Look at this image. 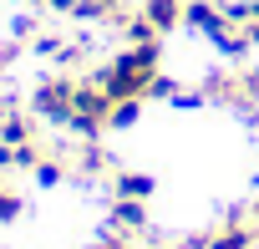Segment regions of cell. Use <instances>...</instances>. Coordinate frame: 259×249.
Instances as JSON below:
<instances>
[{"label": "cell", "instance_id": "obj_1", "mask_svg": "<svg viewBox=\"0 0 259 249\" xmlns=\"http://www.w3.org/2000/svg\"><path fill=\"white\" fill-rule=\"evenodd\" d=\"M158 56H163V46H158V41H138V46H127L122 56H112L92 81H97L112 102L148 97V87H153V76H158Z\"/></svg>", "mask_w": 259, "mask_h": 249}, {"label": "cell", "instance_id": "obj_2", "mask_svg": "<svg viewBox=\"0 0 259 249\" xmlns=\"http://www.w3.org/2000/svg\"><path fill=\"white\" fill-rule=\"evenodd\" d=\"M81 138H97L102 128H112V97L97 87V81H76V102H71V122Z\"/></svg>", "mask_w": 259, "mask_h": 249}, {"label": "cell", "instance_id": "obj_3", "mask_svg": "<svg viewBox=\"0 0 259 249\" xmlns=\"http://www.w3.org/2000/svg\"><path fill=\"white\" fill-rule=\"evenodd\" d=\"M71 102H76V81L71 76H51L36 87V112L46 122H71Z\"/></svg>", "mask_w": 259, "mask_h": 249}, {"label": "cell", "instance_id": "obj_4", "mask_svg": "<svg viewBox=\"0 0 259 249\" xmlns=\"http://www.w3.org/2000/svg\"><path fill=\"white\" fill-rule=\"evenodd\" d=\"M203 249H259V229L244 214H229L224 224H213L203 234Z\"/></svg>", "mask_w": 259, "mask_h": 249}, {"label": "cell", "instance_id": "obj_5", "mask_svg": "<svg viewBox=\"0 0 259 249\" xmlns=\"http://www.w3.org/2000/svg\"><path fill=\"white\" fill-rule=\"evenodd\" d=\"M183 26H193V31H203L208 41L229 26V11H219L213 6V0H188V6H183Z\"/></svg>", "mask_w": 259, "mask_h": 249}, {"label": "cell", "instance_id": "obj_6", "mask_svg": "<svg viewBox=\"0 0 259 249\" xmlns=\"http://www.w3.org/2000/svg\"><path fill=\"white\" fill-rule=\"evenodd\" d=\"M183 6H188V0H143V16L158 26V36L163 31H178L183 26Z\"/></svg>", "mask_w": 259, "mask_h": 249}, {"label": "cell", "instance_id": "obj_7", "mask_svg": "<svg viewBox=\"0 0 259 249\" xmlns=\"http://www.w3.org/2000/svg\"><path fill=\"white\" fill-rule=\"evenodd\" d=\"M112 224H117L122 234H143V229H148L143 198H117V203H112Z\"/></svg>", "mask_w": 259, "mask_h": 249}, {"label": "cell", "instance_id": "obj_8", "mask_svg": "<svg viewBox=\"0 0 259 249\" xmlns=\"http://www.w3.org/2000/svg\"><path fill=\"white\" fill-rule=\"evenodd\" d=\"M0 143H11V148H21V143H36V128L21 117V112H11V117H0Z\"/></svg>", "mask_w": 259, "mask_h": 249}, {"label": "cell", "instance_id": "obj_9", "mask_svg": "<svg viewBox=\"0 0 259 249\" xmlns=\"http://www.w3.org/2000/svg\"><path fill=\"white\" fill-rule=\"evenodd\" d=\"M112 188H117V198H148L153 193V178L148 173H117Z\"/></svg>", "mask_w": 259, "mask_h": 249}, {"label": "cell", "instance_id": "obj_10", "mask_svg": "<svg viewBox=\"0 0 259 249\" xmlns=\"http://www.w3.org/2000/svg\"><path fill=\"white\" fill-rule=\"evenodd\" d=\"M143 112V97H127V102H112V128H133Z\"/></svg>", "mask_w": 259, "mask_h": 249}, {"label": "cell", "instance_id": "obj_11", "mask_svg": "<svg viewBox=\"0 0 259 249\" xmlns=\"http://www.w3.org/2000/svg\"><path fill=\"white\" fill-rule=\"evenodd\" d=\"M16 219H21V193L0 188V224H16Z\"/></svg>", "mask_w": 259, "mask_h": 249}, {"label": "cell", "instance_id": "obj_12", "mask_svg": "<svg viewBox=\"0 0 259 249\" xmlns=\"http://www.w3.org/2000/svg\"><path fill=\"white\" fill-rule=\"evenodd\" d=\"M81 173H107V153H102L97 143L81 148Z\"/></svg>", "mask_w": 259, "mask_h": 249}, {"label": "cell", "instance_id": "obj_13", "mask_svg": "<svg viewBox=\"0 0 259 249\" xmlns=\"http://www.w3.org/2000/svg\"><path fill=\"white\" fill-rule=\"evenodd\" d=\"M61 173H66V168H61V158H41V163H36V178H41V183H56Z\"/></svg>", "mask_w": 259, "mask_h": 249}, {"label": "cell", "instance_id": "obj_14", "mask_svg": "<svg viewBox=\"0 0 259 249\" xmlns=\"http://www.w3.org/2000/svg\"><path fill=\"white\" fill-rule=\"evenodd\" d=\"M97 249H133V239H127V234H112V239H102Z\"/></svg>", "mask_w": 259, "mask_h": 249}, {"label": "cell", "instance_id": "obj_15", "mask_svg": "<svg viewBox=\"0 0 259 249\" xmlns=\"http://www.w3.org/2000/svg\"><path fill=\"white\" fill-rule=\"evenodd\" d=\"M6 168H16V148H11V143H0V173H6Z\"/></svg>", "mask_w": 259, "mask_h": 249}, {"label": "cell", "instance_id": "obj_16", "mask_svg": "<svg viewBox=\"0 0 259 249\" xmlns=\"http://www.w3.org/2000/svg\"><path fill=\"white\" fill-rule=\"evenodd\" d=\"M51 11H66V16H76V0H46Z\"/></svg>", "mask_w": 259, "mask_h": 249}, {"label": "cell", "instance_id": "obj_17", "mask_svg": "<svg viewBox=\"0 0 259 249\" xmlns=\"http://www.w3.org/2000/svg\"><path fill=\"white\" fill-rule=\"evenodd\" d=\"M244 31H249V41L259 46V16H254V21H244Z\"/></svg>", "mask_w": 259, "mask_h": 249}, {"label": "cell", "instance_id": "obj_18", "mask_svg": "<svg viewBox=\"0 0 259 249\" xmlns=\"http://www.w3.org/2000/svg\"><path fill=\"white\" fill-rule=\"evenodd\" d=\"M249 219H254V229H259V203H254V214H249Z\"/></svg>", "mask_w": 259, "mask_h": 249}]
</instances>
